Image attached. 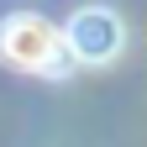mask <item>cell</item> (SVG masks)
Returning <instances> with one entry per match:
<instances>
[{"mask_svg": "<svg viewBox=\"0 0 147 147\" xmlns=\"http://www.w3.org/2000/svg\"><path fill=\"white\" fill-rule=\"evenodd\" d=\"M68 42H74V58L79 63H110L121 53V42H126V26H121L116 11L84 5V11H74V21H68Z\"/></svg>", "mask_w": 147, "mask_h": 147, "instance_id": "7a4b0ae2", "label": "cell"}, {"mask_svg": "<svg viewBox=\"0 0 147 147\" xmlns=\"http://www.w3.org/2000/svg\"><path fill=\"white\" fill-rule=\"evenodd\" d=\"M0 58L16 63V68H26V74H47V79H63V74L79 63L68 32H58L53 21L26 16V11L0 21Z\"/></svg>", "mask_w": 147, "mask_h": 147, "instance_id": "6da1fadb", "label": "cell"}]
</instances>
